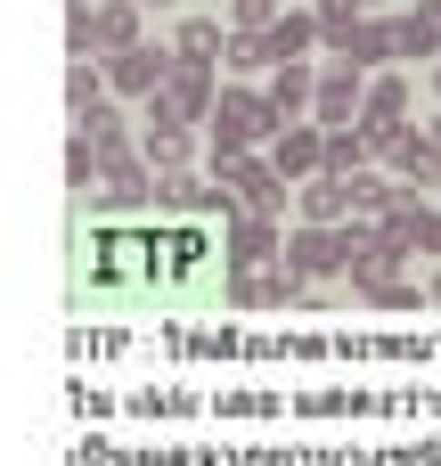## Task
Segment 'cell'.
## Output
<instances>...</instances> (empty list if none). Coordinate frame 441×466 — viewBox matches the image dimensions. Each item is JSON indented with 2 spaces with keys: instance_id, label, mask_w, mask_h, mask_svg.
I'll use <instances>...</instances> for the list:
<instances>
[{
  "instance_id": "27",
  "label": "cell",
  "mask_w": 441,
  "mask_h": 466,
  "mask_svg": "<svg viewBox=\"0 0 441 466\" xmlns=\"http://www.w3.org/2000/svg\"><path fill=\"white\" fill-rule=\"evenodd\" d=\"M434 90H441V66H434Z\"/></svg>"
},
{
  "instance_id": "4",
  "label": "cell",
  "mask_w": 441,
  "mask_h": 466,
  "mask_svg": "<svg viewBox=\"0 0 441 466\" xmlns=\"http://www.w3.org/2000/svg\"><path fill=\"white\" fill-rule=\"evenodd\" d=\"M295 279H352V246H344V229H286V254H278Z\"/></svg>"
},
{
  "instance_id": "3",
  "label": "cell",
  "mask_w": 441,
  "mask_h": 466,
  "mask_svg": "<svg viewBox=\"0 0 441 466\" xmlns=\"http://www.w3.org/2000/svg\"><path fill=\"white\" fill-rule=\"evenodd\" d=\"M172 49L164 41H139V49H123V57H106V98H164V82H172Z\"/></svg>"
},
{
  "instance_id": "10",
  "label": "cell",
  "mask_w": 441,
  "mask_h": 466,
  "mask_svg": "<svg viewBox=\"0 0 441 466\" xmlns=\"http://www.w3.org/2000/svg\"><path fill=\"white\" fill-rule=\"evenodd\" d=\"M262 98H270L278 131H286V123H311V106H319V74H311V66H278Z\"/></svg>"
},
{
  "instance_id": "12",
  "label": "cell",
  "mask_w": 441,
  "mask_h": 466,
  "mask_svg": "<svg viewBox=\"0 0 441 466\" xmlns=\"http://www.w3.org/2000/svg\"><path fill=\"white\" fill-rule=\"evenodd\" d=\"M262 41H270V74H278V66H303V57H311V41H319V16L278 8V16L262 25Z\"/></svg>"
},
{
  "instance_id": "23",
  "label": "cell",
  "mask_w": 441,
  "mask_h": 466,
  "mask_svg": "<svg viewBox=\"0 0 441 466\" xmlns=\"http://www.w3.org/2000/svg\"><path fill=\"white\" fill-rule=\"evenodd\" d=\"M426 139H434V147H441V115H434V123H426Z\"/></svg>"
},
{
  "instance_id": "13",
  "label": "cell",
  "mask_w": 441,
  "mask_h": 466,
  "mask_svg": "<svg viewBox=\"0 0 441 466\" xmlns=\"http://www.w3.org/2000/svg\"><path fill=\"white\" fill-rule=\"evenodd\" d=\"M139 156H147L155 172H188V156H196V147H188V123H172L164 106H147V139H139Z\"/></svg>"
},
{
  "instance_id": "2",
  "label": "cell",
  "mask_w": 441,
  "mask_h": 466,
  "mask_svg": "<svg viewBox=\"0 0 441 466\" xmlns=\"http://www.w3.org/2000/svg\"><path fill=\"white\" fill-rule=\"evenodd\" d=\"M270 139H278L270 98H262V90H229V82H221V106H213V147H254V156H270Z\"/></svg>"
},
{
  "instance_id": "20",
  "label": "cell",
  "mask_w": 441,
  "mask_h": 466,
  "mask_svg": "<svg viewBox=\"0 0 441 466\" xmlns=\"http://www.w3.org/2000/svg\"><path fill=\"white\" fill-rule=\"evenodd\" d=\"M74 139H90V147H123V106L98 98L90 115H74Z\"/></svg>"
},
{
  "instance_id": "24",
  "label": "cell",
  "mask_w": 441,
  "mask_h": 466,
  "mask_svg": "<svg viewBox=\"0 0 441 466\" xmlns=\"http://www.w3.org/2000/svg\"><path fill=\"white\" fill-rule=\"evenodd\" d=\"M426 303H441V279H434V287H426Z\"/></svg>"
},
{
  "instance_id": "15",
  "label": "cell",
  "mask_w": 441,
  "mask_h": 466,
  "mask_svg": "<svg viewBox=\"0 0 441 466\" xmlns=\"http://www.w3.org/2000/svg\"><path fill=\"white\" fill-rule=\"evenodd\" d=\"M311 16H319V41H327L336 57H352V41H360V25H368V8H360V0H319Z\"/></svg>"
},
{
  "instance_id": "21",
  "label": "cell",
  "mask_w": 441,
  "mask_h": 466,
  "mask_svg": "<svg viewBox=\"0 0 441 466\" xmlns=\"http://www.w3.org/2000/svg\"><path fill=\"white\" fill-rule=\"evenodd\" d=\"M229 66H237V74H262V66H270V41L237 25V33H229Z\"/></svg>"
},
{
  "instance_id": "19",
  "label": "cell",
  "mask_w": 441,
  "mask_h": 466,
  "mask_svg": "<svg viewBox=\"0 0 441 466\" xmlns=\"http://www.w3.org/2000/svg\"><path fill=\"white\" fill-rule=\"evenodd\" d=\"M98 98H106V66H98V57H74V74H65V106L90 115Z\"/></svg>"
},
{
  "instance_id": "22",
  "label": "cell",
  "mask_w": 441,
  "mask_h": 466,
  "mask_svg": "<svg viewBox=\"0 0 441 466\" xmlns=\"http://www.w3.org/2000/svg\"><path fill=\"white\" fill-rule=\"evenodd\" d=\"M344 188H352V213H385V205H393V188H385L376 172H352Z\"/></svg>"
},
{
  "instance_id": "16",
  "label": "cell",
  "mask_w": 441,
  "mask_h": 466,
  "mask_svg": "<svg viewBox=\"0 0 441 466\" xmlns=\"http://www.w3.org/2000/svg\"><path fill=\"white\" fill-rule=\"evenodd\" d=\"M368 156H376V139H368L360 123L327 131V180H352V172H368Z\"/></svg>"
},
{
  "instance_id": "8",
  "label": "cell",
  "mask_w": 441,
  "mask_h": 466,
  "mask_svg": "<svg viewBox=\"0 0 441 466\" xmlns=\"http://www.w3.org/2000/svg\"><path fill=\"white\" fill-rule=\"evenodd\" d=\"M270 254H286V221H270V213H229V262L237 270H254V262H270Z\"/></svg>"
},
{
  "instance_id": "18",
  "label": "cell",
  "mask_w": 441,
  "mask_h": 466,
  "mask_svg": "<svg viewBox=\"0 0 441 466\" xmlns=\"http://www.w3.org/2000/svg\"><path fill=\"white\" fill-rule=\"evenodd\" d=\"M344 213H352V188H344V180H327V172L303 180V221H311V229H327V221H344Z\"/></svg>"
},
{
  "instance_id": "14",
  "label": "cell",
  "mask_w": 441,
  "mask_h": 466,
  "mask_svg": "<svg viewBox=\"0 0 441 466\" xmlns=\"http://www.w3.org/2000/svg\"><path fill=\"white\" fill-rule=\"evenodd\" d=\"M172 57H180V66H221V57H229V25H221V16H188V25L172 33Z\"/></svg>"
},
{
  "instance_id": "5",
  "label": "cell",
  "mask_w": 441,
  "mask_h": 466,
  "mask_svg": "<svg viewBox=\"0 0 441 466\" xmlns=\"http://www.w3.org/2000/svg\"><path fill=\"white\" fill-rule=\"evenodd\" d=\"M360 106H368V74H360L352 57H336V66L319 74V106H311V123H319V131H344V123H360Z\"/></svg>"
},
{
  "instance_id": "6",
  "label": "cell",
  "mask_w": 441,
  "mask_h": 466,
  "mask_svg": "<svg viewBox=\"0 0 441 466\" xmlns=\"http://www.w3.org/2000/svg\"><path fill=\"white\" fill-rule=\"evenodd\" d=\"M172 123H213V106H221V74L213 66H172V82H164V98H155Z\"/></svg>"
},
{
  "instance_id": "26",
  "label": "cell",
  "mask_w": 441,
  "mask_h": 466,
  "mask_svg": "<svg viewBox=\"0 0 441 466\" xmlns=\"http://www.w3.org/2000/svg\"><path fill=\"white\" fill-rule=\"evenodd\" d=\"M360 8H368V16H376V8H385V0H360Z\"/></svg>"
},
{
  "instance_id": "11",
  "label": "cell",
  "mask_w": 441,
  "mask_h": 466,
  "mask_svg": "<svg viewBox=\"0 0 441 466\" xmlns=\"http://www.w3.org/2000/svg\"><path fill=\"white\" fill-rule=\"evenodd\" d=\"M385 164H393V180H401V188H434V180H441V147L426 139V131H393Z\"/></svg>"
},
{
  "instance_id": "25",
  "label": "cell",
  "mask_w": 441,
  "mask_h": 466,
  "mask_svg": "<svg viewBox=\"0 0 441 466\" xmlns=\"http://www.w3.org/2000/svg\"><path fill=\"white\" fill-rule=\"evenodd\" d=\"M139 8H172V0H139Z\"/></svg>"
},
{
  "instance_id": "9",
  "label": "cell",
  "mask_w": 441,
  "mask_h": 466,
  "mask_svg": "<svg viewBox=\"0 0 441 466\" xmlns=\"http://www.w3.org/2000/svg\"><path fill=\"white\" fill-rule=\"evenodd\" d=\"M393 41H401V57L441 66V0H409V8L393 16Z\"/></svg>"
},
{
  "instance_id": "1",
  "label": "cell",
  "mask_w": 441,
  "mask_h": 466,
  "mask_svg": "<svg viewBox=\"0 0 441 466\" xmlns=\"http://www.w3.org/2000/svg\"><path fill=\"white\" fill-rule=\"evenodd\" d=\"M213 188H221V197H237L246 213L286 221V180H278V172H270V156H254V147H213Z\"/></svg>"
},
{
  "instance_id": "7",
  "label": "cell",
  "mask_w": 441,
  "mask_h": 466,
  "mask_svg": "<svg viewBox=\"0 0 441 466\" xmlns=\"http://www.w3.org/2000/svg\"><path fill=\"white\" fill-rule=\"evenodd\" d=\"M270 172H278V180H319V172H327V131H319V123H286V131L270 139Z\"/></svg>"
},
{
  "instance_id": "17",
  "label": "cell",
  "mask_w": 441,
  "mask_h": 466,
  "mask_svg": "<svg viewBox=\"0 0 441 466\" xmlns=\"http://www.w3.org/2000/svg\"><path fill=\"white\" fill-rule=\"evenodd\" d=\"M393 57H401V41H393V16H368V25H360V41H352V66H360V74H385Z\"/></svg>"
}]
</instances>
